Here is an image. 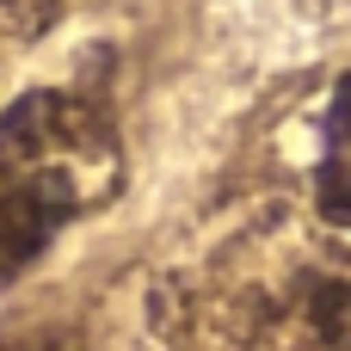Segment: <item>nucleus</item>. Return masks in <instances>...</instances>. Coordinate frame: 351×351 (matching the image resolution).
<instances>
[{
	"label": "nucleus",
	"mask_w": 351,
	"mask_h": 351,
	"mask_svg": "<svg viewBox=\"0 0 351 351\" xmlns=\"http://www.w3.org/2000/svg\"><path fill=\"white\" fill-rule=\"evenodd\" d=\"M123 179L111 123L74 93H25L0 117V278L25 271Z\"/></svg>",
	"instance_id": "1"
},
{
	"label": "nucleus",
	"mask_w": 351,
	"mask_h": 351,
	"mask_svg": "<svg viewBox=\"0 0 351 351\" xmlns=\"http://www.w3.org/2000/svg\"><path fill=\"white\" fill-rule=\"evenodd\" d=\"M315 191H321V210H327L333 222H351V74L333 86V105H327Z\"/></svg>",
	"instance_id": "2"
},
{
	"label": "nucleus",
	"mask_w": 351,
	"mask_h": 351,
	"mask_svg": "<svg viewBox=\"0 0 351 351\" xmlns=\"http://www.w3.org/2000/svg\"><path fill=\"white\" fill-rule=\"evenodd\" d=\"M68 6H74V0H0V31H6V37H37V31H49Z\"/></svg>",
	"instance_id": "3"
}]
</instances>
